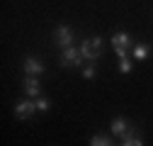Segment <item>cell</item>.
<instances>
[{
    "mask_svg": "<svg viewBox=\"0 0 153 146\" xmlns=\"http://www.w3.org/2000/svg\"><path fill=\"white\" fill-rule=\"evenodd\" d=\"M90 146H114V144H112V139L105 136V134H95V136L90 139Z\"/></svg>",
    "mask_w": 153,
    "mask_h": 146,
    "instance_id": "cell-11",
    "label": "cell"
},
{
    "mask_svg": "<svg viewBox=\"0 0 153 146\" xmlns=\"http://www.w3.org/2000/svg\"><path fill=\"white\" fill-rule=\"evenodd\" d=\"M83 78H85V80H95V78H97V66H95V63L85 66V68H83Z\"/></svg>",
    "mask_w": 153,
    "mask_h": 146,
    "instance_id": "cell-12",
    "label": "cell"
},
{
    "mask_svg": "<svg viewBox=\"0 0 153 146\" xmlns=\"http://www.w3.org/2000/svg\"><path fill=\"white\" fill-rule=\"evenodd\" d=\"M25 95L27 98H42V85H39V80H36V76H27L25 78Z\"/></svg>",
    "mask_w": 153,
    "mask_h": 146,
    "instance_id": "cell-8",
    "label": "cell"
},
{
    "mask_svg": "<svg viewBox=\"0 0 153 146\" xmlns=\"http://www.w3.org/2000/svg\"><path fill=\"white\" fill-rule=\"evenodd\" d=\"M34 102H36V110H39V112H46V110H51V100L44 98V95H42V98H36Z\"/></svg>",
    "mask_w": 153,
    "mask_h": 146,
    "instance_id": "cell-13",
    "label": "cell"
},
{
    "mask_svg": "<svg viewBox=\"0 0 153 146\" xmlns=\"http://www.w3.org/2000/svg\"><path fill=\"white\" fill-rule=\"evenodd\" d=\"M131 56H134V61H146L151 56V46L148 44H136L131 49Z\"/></svg>",
    "mask_w": 153,
    "mask_h": 146,
    "instance_id": "cell-9",
    "label": "cell"
},
{
    "mask_svg": "<svg viewBox=\"0 0 153 146\" xmlns=\"http://www.w3.org/2000/svg\"><path fill=\"white\" fill-rule=\"evenodd\" d=\"M109 132H112V136L124 139V136L131 132V127H129V122H126L124 117H114V119H112V124H109Z\"/></svg>",
    "mask_w": 153,
    "mask_h": 146,
    "instance_id": "cell-6",
    "label": "cell"
},
{
    "mask_svg": "<svg viewBox=\"0 0 153 146\" xmlns=\"http://www.w3.org/2000/svg\"><path fill=\"white\" fill-rule=\"evenodd\" d=\"M73 39H75V34H73V29L68 25H59L51 32V42H53V46H59V49L73 46Z\"/></svg>",
    "mask_w": 153,
    "mask_h": 146,
    "instance_id": "cell-2",
    "label": "cell"
},
{
    "mask_svg": "<svg viewBox=\"0 0 153 146\" xmlns=\"http://www.w3.org/2000/svg\"><path fill=\"white\" fill-rule=\"evenodd\" d=\"M112 46H114V49H122V51H129V49H131V36H129L124 29L114 32V34H112Z\"/></svg>",
    "mask_w": 153,
    "mask_h": 146,
    "instance_id": "cell-7",
    "label": "cell"
},
{
    "mask_svg": "<svg viewBox=\"0 0 153 146\" xmlns=\"http://www.w3.org/2000/svg\"><path fill=\"white\" fill-rule=\"evenodd\" d=\"M119 71L122 73H131V61L129 59H119Z\"/></svg>",
    "mask_w": 153,
    "mask_h": 146,
    "instance_id": "cell-14",
    "label": "cell"
},
{
    "mask_svg": "<svg viewBox=\"0 0 153 146\" xmlns=\"http://www.w3.org/2000/svg\"><path fill=\"white\" fill-rule=\"evenodd\" d=\"M22 71L27 73V76H36V78H39L42 73H44V63L39 59H34V56H27L22 61Z\"/></svg>",
    "mask_w": 153,
    "mask_h": 146,
    "instance_id": "cell-5",
    "label": "cell"
},
{
    "mask_svg": "<svg viewBox=\"0 0 153 146\" xmlns=\"http://www.w3.org/2000/svg\"><path fill=\"white\" fill-rule=\"evenodd\" d=\"M80 56L90 63H95L100 56H102V39L100 36H92V39H83L80 44Z\"/></svg>",
    "mask_w": 153,
    "mask_h": 146,
    "instance_id": "cell-1",
    "label": "cell"
},
{
    "mask_svg": "<svg viewBox=\"0 0 153 146\" xmlns=\"http://www.w3.org/2000/svg\"><path fill=\"white\" fill-rule=\"evenodd\" d=\"M83 56H80V49H75V46H68V49H63V54H61V59H59V63L63 66V68H78V66H83Z\"/></svg>",
    "mask_w": 153,
    "mask_h": 146,
    "instance_id": "cell-3",
    "label": "cell"
},
{
    "mask_svg": "<svg viewBox=\"0 0 153 146\" xmlns=\"http://www.w3.org/2000/svg\"><path fill=\"white\" fill-rule=\"evenodd\" d=\"M122 146H143V139L139 136V132H136V129H131V132L122 139Z\"/></svg>",
    "mask_w": 153,
    "mask_h": 146,
    "instance_id": "cell-10",
    "label": "cell"
},
{
    "mask_svg": "<svg viewBox=\"0 0 153 146\" xmlns=\"http://www.w3.org/2000/svg\"><path fill=\"white\" fill-rule=\"evenodd\" d=\"M36 112H39V110H36V102H34V100H22V102H17L15 110H12L15 119H29V117H34Z\"/></svg>",
    "mask_w": 153,
    "mask_h": 146,
    "instance_id": "cell-4",
    "label": "cell"
}]
</instances>
